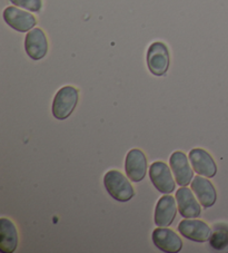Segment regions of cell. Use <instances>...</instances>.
Wrapping results in <instances>:
<instances>
[{
  "label": "cell",
  "instance_id": "obj_1",
  "mask_svg": "<svg viewBox=\"0 0 228 253\" xmlns=\"http://www.w3.org/2000/svg\"><path fill=\"white\" fill-rule=\"evenodd\" d=\"M104 185L108 194L118 202H128L135 196L130 182L119 171H108L104 176Z\"/></svg>",
  "mask_w": 228,
  "mask_h": 253
},
{
  "label": "cell",
  "instance_id": "obj_2",
  "mask_svg": "<svg viewBox=\"0 0 228 253\" xmlns=\"http://www.w3.org/2000/svg\"><path fill=\"white\" fill-rule=\"evenodd\" d=\"M79 91L74 86H64L60 88L52 100V115L55 119L64 121L72 115L78 104Z\"/></svg>",
  "mask_w": 228,
  "mask_h": 253
},
{
  "label": "cell",
  "instance_id": "obj_3",
  "mask_svg": "<svg viewBox=\"0 0 228 253\" xmlns=\"http://www.w3.org/2000/svg\"><path fill=\"white\" fill-rule=\"evenodd\" d=\"M170 64L168 47L161 42H152L147 50V66L149 72L155 76H164Z\"/></svg>",
  "mask_w": 228,
  "mask_h": 253
},
{
  "label": "cell",
  "instance_id": "obj_4",
  "mask_svg": "<svg viewBox=\"0 0 228 253\" xmlns=\"http://www.w3.org/2000/svg\"><path fill=\"white\" fill-rule=\"evenodd\" d=\"M149 178L152 185L163 194H170L175 191L176 183L172 174V169L164 162H154L149 168Z\"/></svg>",
  "mask_w": 228,
  "mask_h": 253
},
{
  "label": "cell",
  "instance_id": "obj_5",
  "mask_svg": "<svg viewBox=\"0 0 228 253\" xmlns=\"http://www.w3.org/2000/svg\"><path fill=\"white\" fill-rule=\"evenodd\" d=\"M2 16L6 24L19 33L30 32L37 24V20L34 15L28 11L21 10L17 7H7L3 10Z\"/></svg>",
  "mask_w": 228,
  "mask_h": 253
},
{
  "label": "cell",
  "instance_id": "obj_6",
  "mask_svg": "<svg viewBox=\"0 0 228 253\" xmlns=\"http://www.w3.org/2000/svg\"><path fill=\"white\" fill-rule=\"evenodd\" d=\"M169 164L177 184L179 186L190 185L194 178V169H191L190 159H187L186 154L181 151L174 152L169 159Z\"/></svg>",
  "mask_w": 228,
  "mask_h": 253
},
{
  "label": "cell",
  "instance_id": "obj_7",
  "mask_svg": "<svg viewBox=\"0 0 228 253\" xmlns=\"http://www.w3.org/2000/svg\"><path fill=\"white\" fill-rule=\"evenodd\" d=\"M125 171L130 181L138 183L144 180L147 172V159L139 148H133L127 153Z\"/></svg>",
  "mask_w": 228,
  "mask_h": 253
},
{
  "label": "cell",
  "instance_id": "obj_8",
  "mask_svg": "<svg viewBox=\"0 0 228 253\" xmlns=\"http://www.w3.org/2000/svg\"><path fill=\"white\" fill-rule=\"evenodd\" d=\"M178 232L190 241L203 243L209 241L212 229L201 220L185 219L178 224Z\"/></svg>",
  "mask_w": 228,
  "mask_h": 253
},
{
  "label": "cell",
  "instance_id": "obj_9",
  "mask_svg": "<svg viewBox=\"0 0 228 253\" xmlns=\"http://www.w3.org/2000/svg\"><path fill=\"white\" fill-rule=\"evenodd\" d=\"M194 171L205 177H214L217 173V165L207 151L203 148H192L188 155Z\"/></svg>",
  "mask_w": 228,
  "mask_h": 253
},
{
  "label": "cell",
  "instance_id": "obj_10",
  "mask_svg": "<svg viewBox=\"0 0 228 253\" xmlns=\"http://www.w3.org/2000/svg\"><path fill=\"white\" fill-rule=\"evenodd\" d=\"M26 53L33 60H40L48 53V41L40 28H34L25 38Z\"/></svg>",
  "mask_w": 228,
  "mask_h": 253
},
{
  "label": "cell",
  "instance_id": "obj_11",
  "mask_svg": "<svg viewBox=\"0 0 228 253\" xmlns=\"http://www.w3.org/2000/svg\"><path fill=\"white\" fill-rule=\"evenodd\" d=\"M176 202L178 212L184 219H196L200 215L201 209L199 201L192 194V190L186 186H182L176 192Z\"/></svg>",
  "mask_w": 228,
  "mask_h": 253
},
{
  "label": "cell",
  "instance_id": "obj_12",
  "mask_svg": "<svg viewBox=\"0 0 228 253\" xmlns=\"http://www.w3.org/2000/svg\"><path fill=\"white\" fill-rule=\"evenodd\" d=\"M155 247L166 253H177L182 250L183 241L176 232L167 228L158 226L152 235Z\"/></svg>",
  "mask_w": 228,
  "mask_h": 253
},
{
  "label": "cell",
  "instance_id": "obj_13",
  "mask_svg": "<svg viewBox=\"0 0 228 253\" xmlns=\"http://www.w3.org/2000/svg\"><path fill=\"white\" fill-rule=\"evenodd\" d=\"M177 202L174 196L166 194L158 200L155 209V224L160 228H167L173 223L177 214Z\"/></svg>",
  "mask_w": 228,
  "mask_h": 253
},
{
  "label": "cell",
  "instance_id": "obj_14",
  "mask_svg": "<svg viewBox=\"0 0 228 253\" xmlns=\"http://www.w3.org/2000/svg\"><path fill=\"white\" fill-rule=\"evenodd\" d=\"M191 190L197 200L205 209L213 207L216 203L217 193L213 183L203 176H195L191 181Z\"/></svg>",
  "mask_w": 228,
  "mask_h": 253
},
{
  "label": "cell",
  "instance_id": "obj_15",
  "mask_svg": "<svg viewBox=\"0 0 228 253\" xmlns=\"http://www.w3.org/2000/svg\"><path fill=\"white\" fill-rule=\"evenodd\" d=\"M18 247V232L12 221L6 217L0 219V252L12 253Z\"/></svg>",
  "mask_w": 228,
  "mask_h": 253
},
{
  "label": "cell",
  "instance_id": "obj_16",
  "mask_svg": "<svg viewBox=\"0 0 228 253\" xmlns=\"http://www.w3.org/2000/svg\"><path fill=\"white\" fill-rule=\"evenodd\" d=\"M210 247L217 251H228V224H215L209 238Z\"/></svg>",
  "mask_w": 228,
  "mask_h": 253
},
{
  "label": "cell",
  "instance_id": "obj_17",
  "mask_svg": "<svg viewBox=\"0 0 228 253\" xmlns=\"http://www.w3.org/2000/svg\"><path fill=\"white\" fill-rule=\"evenodd\" d=\"M16 7H20L28 11L38 12L42 7V0H9Z\"/></svg>",
  "mask_w": 228,
  "mask_h": 253
}]
</instances>
